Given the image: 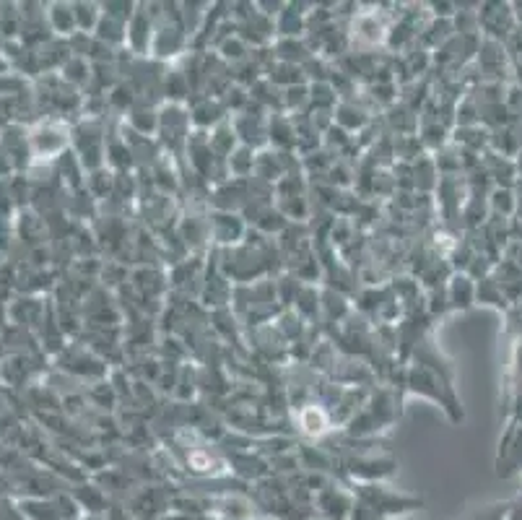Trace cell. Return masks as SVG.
<instances>
[{
  "mask_svg": "<svg viewBox=\"0 0 522 520\" xmlns=\"http://www.w3.org/2000/svg\"><path fill=\"white\" fill-rule=\"evenodd\" d=\"M507 518L510 520H522V497L515 505H507Z\"/></svg>",
  "mask_w": 522,
  "mask_h": 520,
  "instance_id": "2",
  "label": "cell"
},
{
  "mask_svg": "<svg viewBox=\"0 0 522 520\" xmlns=\"http://www.w3.org/2000/svg\"><path fill=\"white\" fill-rule=\"evenodd\" d=\"M504 515H507V505H497V507H489V510H484V513L476 515L473 520H504Z\"/></svg>",
  "mask_w": 522,
  "mask_h": 520,
  "instance_id": "1",
  "label": "cell"
}]
</instances>
